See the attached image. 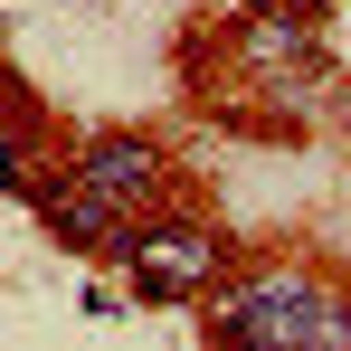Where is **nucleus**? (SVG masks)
<instances>
[{
  "label": "nucleus",
  "instance_id": "4",
  "mask_svg": "<svg viewBox=\"0 0 351 351\" xmlns=\"http://www.w3.org/2000/svg\"><path fill=\"white\" fill-rule=\"evenodd\" d=\"M304 10H313V0H304Z\"/></svg>",
  "mask_w": 351,
  "mask_h": 351
},
{
  "label": "nucleus",
  "instance_id": "1",
  "mask_svg": "<svg viewBox=\"0 0 351 351\" xmlns=\"http://www.w3.org/2000/svg\"><path fill=\"white\" fill-rule=\"evenodd\" d=\"M219 332H228V351H351V304L323 285V276L276 266V276L228 285Z\"/></svg>",
  "mask_w": 351,
  "mask_h": 351
},
{
  "label": "nucleus",
  "instance_id": "3",
  "mask_svg": "<svg viewBox=\"0 0 351 351\" xmlns=\"http://www.w3.org/2000/svg\"><path fill=\"white\" fill-rule=\"evenodd\" d=\"M133 276H143V294H190L219 276V237L209 228H143L133 237Z\"/></svg>",
  "mask_w": 351,
  "mask_h": 351
},
{
  "label": "nucleus",
  "instance_id": "2",
  "mask_svg": "<svg viewBox=\"0 0 351 351\" xmlns=\"http://www.w3.org/2000/svg\"><path fill=\"white\" fill-rule=\"evenodd\" d=\"M162 190V152L143 143V133H123V143H86V162L66 171V190L48 199V219L66 237H114L123 209H143Z\"/></svg>",
  "mask_w": 351,
  "mask_h": 351
}]
</instances>
